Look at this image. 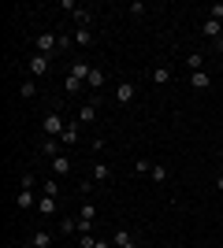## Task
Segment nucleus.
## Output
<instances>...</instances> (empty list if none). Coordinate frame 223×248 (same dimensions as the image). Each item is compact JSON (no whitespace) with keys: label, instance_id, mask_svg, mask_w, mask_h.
I'll list each match as a JSON object with an SVG mask.
<instances>
[{"label":"nucleus","instance_id":"f257e3e1","mask_svg":"<svg viewBox=\"0 0 223 248\" xmlns=\"http://www.w3.org/2000/svg\"><path fill=\"white\" fill-rule=\"evenodd\" d=\"M41 130H45L49 137H64V130H67V119H64L60 111H49V115L41 119Z\"/></svg>","mask_w":223,"mask_h":248},{"label":"nucleus","instance_id":"f03ea898","mask_svg":"<svg viewBox=\"0 0 223 248\" xmlns=\"http://www.w3.org/2000/svg\"><path fill=\"white\" fill-rule=\"evenodd\" d=\"M26 67H30L34 78H45V74H49V67H52V56H41V52H34Z\"/></svg>","mask_w":223,"mask_h":248},{"label":"nucleus","instance_id":"7ed1b4c3","mask_svg":"<svg viewBox=\"0 0 223 248\" xmlns=\"http://www.w3.org/2000/svg\"><path fill=\"white\" fill-rule=\"evenodd\" d=\"M56 48H60V37H56L52 30H45V33H37V52H41V56H52Z\"/></svg>","mask_w":223,"mask_h":248},{"label":"nucleus","instance_id":"20e7f679","mask_svg":"<svg viewBox=\"0 0 223 248\" xmlns=\"http://www.w3.org/2000/svg\"><path fill=\"white\" fill-rule=\"evenodd\" d=\"M134 96H138V85H134V82H119L116 85V104L127 108V104H134Z\"/></svg>","mask_w":223,"mask_h":248},{"label":"nucleus","instance_id":"39448f33","mask_svg":"<svg viewBox=\"0 0 223 248\" xmlns=\"http://www.w3.org/2000/svg\"><path fill=\"white\" fill-rule=\"evenodd\" d=\"M60 141H64V148L78 145V141H82V123H78V119H74V123H67V130H64V137H60Z\"/></svg>","mask_w":223,"mask_h":248},{"label":"nucleus","instance_id":"423d86ee","mask_svg":"<svg viewBox=\"0 0 223 248\" xmlns=\"http://www.w3.org/2000/svg\"><path fill=\"white\" fill-rule=\"evenodd\" d=\"M89 174H93L97 186H104V182H112V167H108L104 159H93V170H89Z\"/></svg>","mask_w":223,"mask_h":248},{"label":"nucleus","instance_id":"0eeeda50","mask_svg":"<svg viewBox=\"0 0 223 248\" xmlns=\"http://www.w3.org/2000/svg\"><path fill=\"white\" fill-rule=\"evenodd\" d=\"M67 74H71V78H78V82H89V74H93V67H89L86 60H74L71 67H67Z\"/></svg>","mask_w":223,"mask_h":248},{"label":"nucleus","instance_id":"6e6552de","mask_svg":"<svg viewBox=\"0 0 223 248\" xmlns=\"http://www.w3.org/2000/svg\"><path fill=\"white\" fill-rule=\"evenodd\" d=\"M97 115H101V108L89 100V104H82V108H78V123H82V126H93V123H97Z\"/></svg>","mask_w":223,"mask_h":248},{"label":"nucleus","instance_id":"1a4fd4ad","mask_svg":"<svg viewBox=\"0 0 223 248\" xmlns=\"http://www.w3.org/2000/svg\"><path fill=\"white\" fill-rule=\"evenodd\" d=\"M15 207H19V211H30V207H37L34 189H19V193H15Z\"/></svg>","mask_w":223,"mask_h":248},{"label":"nucleus","instance_id":"9d476101","mask_svg":"<svg viewBox=\"0 0 223 248\" xmlns=\"http://www.w3.org/2000/svg\"><path fill=\"white\" fill-rule=\"evenodd\" d=\"M71 170H74V163L67 159V152H64V155H56V159H52V178H67Z\"/></svg>","mask_w":223,"mask_h":248},{"label":"nucleus","instance_id":"9b49d317","mask_svg":"<svg viewBox=\"0 0 223 248\" xmlns=\"http://www.w3.org/2000/svg\"><path fill=\"white\" fill-rule=\"evenodd\" d=\"M201 33H205V37H212V41H220V37H223V22L208 15V19H205V26H201Z\"/></svg>","mask_w":223,"mask_h":248},{"label":"nucleus","instance_id":"f8f14e48","mask_svg":"<svg viewBox=\"0 0 223 248\" xmlns=\"http://www.w3.org/2000/svg\"><path fill=\"white\" fill-rule=\"evenodd\" d=\"M56 233H60V237H78V218H60V222H56Z\"/></svg>","mask_w":223,"mask_h":248},{"label":"nucleus","instance_id":"ddd939ff","mask_svg":"<svg viewBox=\"0 0 223 248\" xmlns=\"http://www.w3.org/2000/svg\"><path fill=\"white\" fill-rule=\"evenodd\" d=\"M60 193H64V189H60V178H52V174H49V178H45V182H41V197H60Z\"/></svg>","mask_w":223,"mask_h":248},{"label":"nucleus","instance_id":"4468645a","mask_svg":"<svg viewBox=\"0 0 223 248\" xmlns=\"http://www.w3.org/2000/svg\"><path fill=\"white\" fill-rule=\"evenodd\" d=\"M190 85H193V89H212V74H208V71H193Z\"/></svg>","mask_w":223,"mask_h":248},{"label":"nucleus","instance_id":"2eb2a0df","mask_svg":"<svg viewBox=\"0 0 223 248\" xmlns=\"http://www.w3.org/2000/svg\"><path fill=\"white\" fill-rule=\"evenodd\" d=\"M60 145H64L60 137H45V141H41V155H52V159H56V155H64V152H60Z\"/></svg>","mask_w":223,"mask_h":248},{"label":"nucleus","instance_id":"dca6fc26","mask_svg":"<svg viewBox=\"0 0 223 248\" xmlns=\"http://www.w3.org/2000/svg\"><path fill=\"white\" fill-rule=\"evenodd\" d=\"M74 45H78V48H89V45H93V30L78 26V30H74Z\"/></svg>","mask_w":223,"mask_h":248},{"label":"nucleus","instance_id":"f3484780","mask_svg":"<svg viewBox=\"0 0 223 248\" xmlns=\"http://www.w3.org/2000/svg\"><path fill=\"white\" fill-rule=\"evenodd\" d=\"M149 178H153V182H156V186H160V182H168V178H171L168 163H153V170H149Z\"/></svg>","mask_w":223,"mask_h":248},{"label":"nucleus","instance_id":"a211bd4d","mask_svg":"<svg viewBox=\"0 0 223 248\" xmlns=\"http://www.w3.org/2000/svg\"><path fill=\"white\" fill-rule=\"evenodd\" d=\"M30 245L34 248H52V233H49V230H37V233L30 237Z\"/></svg>","mask_w":223,"mask_h":248},{"label":"nucleus","instance_id":"6ab92c4d","mask_svg":"<svg viewBox=\"0 0 223 248\" xmlns=\"http://www.w3.org/2000/svg\"><path fill=\"white\" fill-rule=\"evenodd\" d=\"M78 218H86V222H97V204H93V200H82V207H78Z\"/></svg>","mask_w":223,"mask_h":248},{"label":"nucleus","instance_id":"aec40b11","mask_svg":"<svg viewBox=\"0 0 223 248\" xmlns=\"http://www.w3.org/2000/svg\"><path fill=\"white\" fill-rule=\"evenodd\" d=\"M37 215H45V218L56 215V200L52 197H37Z\"/></svg>","mask_w":223,"mask_h":248},{"label":"nucleus","instance_id":"412c9836","mask_svg":"<svg viewBox=\"0 0 223 248\" xmlns=\"http://www.w3.org/2000/svg\"><path fill=\"white\" fill-rule=\"evenodd\" d=\"M74 22L89 30V26H93V11H89V8H78V11H74Z\"/></svg>","mask_w":223,"mask_h":248},{"label":"nucleus","instance_id":"4be33fe9","mask_svg":"<svg viewBox=\"0 0 223 248\" xmlns=\"http://www.w3.org/2000/svg\"><path fill=\"white\" fill-rule=\"evenodd\" d=\"M130 241H134V237H130V233H127V230H123V226H119V230H112V245H116V248L130 245Z\"/></svg>","mask_w":223,"mask_h":248},{"label":"nucleus","instance_id":"5701e85b","mask_svg":"<svg viewBox=\"0 0 223 248\" xmlns=\"http://www.w3.org/2000/svg\"><path fill=\"white\" fill-rule=\"evenodd\" d=\"M171 82V67H156L153 71V85H168Z\"/></svg>","mask_w":223,"mask_h":248},{"label":"nucleus","instance_id":"b1692460","mask_svg":"<svg viewBox=\"0 0 223 248\" xmlns=\"http://www.w3.org/2000/svg\"><path fill=\"white\" fill-rule=\"evenodd\" d=\"M104 82H108V74H104V71H97V67H93V74H89V82H86V85H89V89H101Z\"/></svg>","mask_w":223,"mask_h":248},{"label":"nucleus","instance_id":"393cba45","mask_svg":"<svg viewBox=\"0 0 223 248\" xmlns=\"http://www.w3.org/2000/svg\"><path fill=\"white\" fill-rule=\"evenodd\" d=\"M19 96H22V100H34V96H37V82H22L19 85Z\"/></svg>","mask_w":223,"mask_h":248},{"label":"nucleus","instance_id":"a878e982","mask_svg":"<svg viewBox=\"0 0 223 248\" xmlns=\"http://www.w3.org/2000/svg\"><path fill=\"white\" fill-rule=\"evenodd\" d=\"M186 67H190V71H201V67H205V56H201V52H190V56H186Z\"/></svg>","mask_w":223,"mask_h":248},{"label":"nucleus","instance_id":"bb28decb","mask_svg":"<svg viewBox=\"0 0 223 248\" xmlns=\"http://www.w3.org/2000/svg\"><path fill=\"white\" fill-rule=\"evenodd\" d=\"M82 85H86V82H78V78H71V74H67L64 89H67V93H71V96H78V93H82Z\"/></svg>","mask_w":223,"mask_h":248},{"label":"nucleus","instance_id":"cd10ccee","mask_svg":"<svg viewBox=\"0 0 223 248\" xmlns=\"http://www.w3.org/2000/svg\"><path fill=\"white\" fill-rule=\"evenodd\" d=\"M93 245H97L93 233H78V248H93Z\"/></svg>","mask_w":223,"mask_h":248},{"label":"nucleus","instance_id":"c85d7f7f","mask_svg":"<svg viewBox=\"0 0 223 248\" xmlns=\"http://www.w3.org/2000/svg\"><path fill=\"white\" fill-rule=\"evenodd\" d=\"M127 11H130V15H145V11H149V8H145V0H134V4H130V8H127Z\"/></svg>","mask_w":223,"mask_h":248},{"label":"nucleus","instance_id":"c756f323","mask_svg":"<svg viewBox=\"0 0 223 248\" xmlns=\"http://www.w3.org/2000/svg\"><path fill=\"white\" fill-rule=\"evenodd\" d=\"M134 170H138V174H149V170H153V163H149V159H134Z\"/></svg>","mask_w":223,"mask_h":248},{"label":"nucleus","instance_id":"7c9ffc66","mask_svg":"<svg viewBox=\"0 0 223 248\" xmlns=\"http://www.w3.org/2000/svg\"><path fill=\"white\" fill-rule=\"evenodd\" d=\"M93 248H116V245H112V237H97V245Z\"/></svg>","mask_w":223,"mask_h":248},{"label":"nucleus","instance_id":"2f4dec72","mask_svg":"<svg viewBox=\"0 0 223 248\" xmlns=\"http://www.w3.org/2000/svg\"><path fill=\"white\" fill-rule=\"evenodd\" d=\"M212 19H220V22H223V4H212Z\"/></svg>","mask_w":223,"mask_h":248},{"label":"nucleus","instance_id":"473e14b6","mask_svg":"<svg viewBox=\"0 0 223 248\" xmlns=\"http://www.w3.org/2000/svg\"><path fill=\"white\" fill-rule=\"evenodd\" d=\"M216 45V52H220V56H223V37H220V41H212Z\"/></svg>","mask_w":223,"mask_h":248},{"label":"nucleus","instance_id":"72a5a7b5","mask_svg":"<svg viewBox=\"0 0 223 248\" xmlns=\"http://www.w3.org/2000/svg\"><path fill=\"white\" fill-rule=\"evenodd\" d=\"M216 189H223V174H216Z\"/></svg>","mask_w":223,"mask_h":248},{"label":"nucleus","instance_id":"f704fd0d","mask_svg":"<svg viewBox=\"0 0 223 248\" xmlns=\"http://www.w3.org/2000/svg\"><path fill=\"white\" fill-rule=\"evenodd\" d=\"M123 248H138V241H130V245H123Z\"/></svg>","mask_w":223,"mask_h":248},{"label":"nucleus","instance_id":"c9c22d12","mask_svg":"<svg viewBox=\"0 0 223 248\" xmlns=\"http://www.w3.org/2000/svg\"><path fill=\"white\" fill-rule=\"evenodd\" d=\"M220 174H223V159H220Z\"/></svg>","mask_w":223,"mask_h":248},{"label":"nucleus","instance_id":"e433bc0d","mask_svg":"<svg viewBox=\"0 0 223 248\" xmlns=\"http://www.w3.org/2000/svg\"><path fill=\"white\" fill-rule=\"evenodd\" d=\"M19 248H34V245H19Z\"/></svg>","mask_w":223,"mask_h":248},{"label":"nucleus","instance_id":"4c0bfd02","mask_svg":"<svg viewBox=\"0 0 223 248\" xmlns=\"http://www.w3.org/2000/svg\"><path fill=\"white\" fill-rule=\"evenodd\" d=\"M220 141H223V130H220Z\"/></svg>","mask_w":223,"mask_h":248}]
</instances>
